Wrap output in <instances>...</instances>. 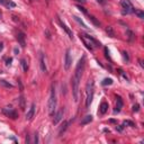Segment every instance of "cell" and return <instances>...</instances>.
Masks as SVG:
<instances>
[{
	"instance_id": "obj_41",
	"label": "cell",
	"mask_w": 144,
	"mask_h": 144,
	"mask_svg": "<svg viewBox=\"0 0 144 144\" xmlns=\"http://www.w3.org/2000/svg\"><path fill=\"white\" fill-rule=\"evenodd\" d=\"M32 1H33V0H29V2H32Z\"/></svg>"
},
{
	"instance_id": "obj_5",
	"label": "cell",
	"mask_w": 144,
	"mask_h": 144,
	"mask_svg": "<svg viewBox=\"0 0 144 144\" xmlns=\"http://www.w3.org/2000/svg\"><path fill=\"white\" fill-rule=\"evenodd\" d=\"M121 6L123 7V15H128V14H132L134 12V8L133 5L131 4L129 0H122L121 1Z\"/></svg>"
},
{
	"instance_id": "obj_17",
	"label": "cell",
	"mask_w": 144,
	"mask_h": 144,
	"mask_svg": "<svg viewBox=\"0 0 144 144\" xmlns=\"http://www.w3.org/2000/svg\"><path fill=\"white\" fill-rule=\"evenodd\" d=\"M106 33H107V35L109 37H111V38H114V37H116V34H115V30H114V28L111 27V26H107L106 27Z\"/></svg>"
},
{
	"instance_id": "obj_7",
	"label": "cell",
	"mask_w": 144,
	"mask_h": 144,
	"mask_svg": "<svg viewBox=\"0 0 144 144\" xmlns=\"http://www.w3.org/2000/svg\"><path fill=\"white\" fill-rule=\"evenodd\" d=\"M72 64V58H71V51L70 48H68L67 52H65V59H64V69L65 70H69Z\"/></svg>"
},
{
	"instance_id": "obj_23",
	"label": "cell",
	"mask_w": 144,
	"mask_h": 144,
	"mask_svg": "<svg viewBox=\"0 0 144 144\" xmlns=\"http://www.w3.org/2000/svg\"><path fill=\"white\" fill-rule=\"evenodd\" d=\"M103 86H110V85H113V79H108V78H106V79H104L103 80Z\"/></svg>"
},
{
	"instance_id": "obj_4",
	"label": "cell",
	"mask_w": 144,
	"mask_h": 144,
	"mask_svg": "<svg viewBox=\"0 0 144 144\" xmlns=\"http://www.w3.org/2000/svg\"><path fill=\"white\" fill-rule=\"evenodd\" d=\"M47 107H48V114L51 116H53L56 109V95H55V87H54V85L52 86L51 88V95H50V98H48Z\"/></svg>"
},
{
	"instance_id": "obj_13",
	"label": "cell",
	"mask_w": 144,
	"mask_h": 144,
	"mask_svg": "<svg viewBox=\"0 0 144 144\" xmlns=\"http://www.w3.org/2000/svg\"><path fill=\"white\" fill-rule=\"evenodd\" d=\"M0 5H4L5 7L9 8V9L16 7V4L14 1H11V0H0Z\"/></svg>"
},
{
	"instance_id": "obj_8",
	"label": "cell",
	"mask_w": 144,
	"mask_h": 144,
	"mask_svg": "<svg viewBox=\"0 0 144 144\" xmlns=\"http://www.w3.org/2000/svg\"><path fill=\"white\" fill-rule=\"evenodd\" d=\"M63 115H64V108H60L59 110L56 111V114L54 115V119H53V124H54V125H58V124L62 121Z\"/></svg>"
},
{
	"instance_id": "obj_27",
	"label": "cell",
	"mask_w": 144,
	"mask_h": 144,
	"mask_svg": "<svg viewBox=\"0 0 144 144\" xmlns=\"http://www.w3.org/2000/svg\"><path fill=\"white\" fill-rule=\"evenodd\" d=\"M123 126H131V127H134L135 124H134L132 121H125V122L123 123Z\"/></svg>"
},
{
	"instance_id": "obj_16",
	"label": "cell",
	"mask_w": 144,
	"mask_h": 144,
	"mask_svg": "<svg viewBox=\"0 0 144 144\" xmlns=\"http://www.w3.org/2000/svg\"><path fill=\"white\" fill-rule=\"evenodd\" d=\"M90 122H92V116L91 115H87V116H85L83 117V119H82L81 122H80V125H87V124H89Z\"/></svg>"
},
{
	"instance_id": "obj_36",
	"label": "cell",
	"mask_w": 144,
	"mask_h": 144,
	"mask_svg": "<svg viewBox=\"0 0 144 144\" xmlns=\"http://www.w3.org/2000/svg\"><path fill=\"white\" fill-rule=\"evenodd\" d=\"M18 83H19V87H20V90H23V85H22V82H20V80H18Z\"/></svg>"
},
{
	"instance_id": "obj_25",
	"label": "cell",
	"mask_w": 144,
	"mask_h": 144,
	"mask_svg": "<svg viewBox=\"0 0 144 144\" xmlns=\"http://www.w3.org/2000/svg\"><path fill=\"white\" fill-rule=\"evenodd\" d=\"M89 19L92 22V24H93L95 26H97V27H99V26H100V23L96 19V17H93V16H89Z\"/></svg>"
},
{
	"instance_id": "obj_9",
	"label": "cell",
	"mask_w": 144,
	"mask_h": 144,
	"mask_svg": "<svg viewBox=\"0 0 144 144\" xmlns=\"http://www.w3.org/2000/svg\"><path fill=\"white\" fill-rule=\"evenodd\" d=\"M16 40L18 41L19 45H20L23 48L26 47V36L23 32H18V33H17V35H16Z\"/></svg>"
},
{
	"instance_id": "obj_21",
	"label": "cell",
	"mask_w": 144,
	"mask_h": 144,
	"mask_svg": "<svg viewBox=\"0 0 144 144\" xmlns=\"http://www.w3.org/2000/svg\"><path fill=\"white\" fill-rule=\"evenodd\" d=\"M20 64H22L24 72H27V70H28V65H27V62H26L25 59H22V60H20Z\"/></svg>"
},
{
	"instance_id": "obj_14",
	"label": "cell",
	"mask_w": 144,
	"mask_h": 144,
	"mask_svg": "<svg viewBox=\"0 0 144 144\" xmlns=\"http://www.w3.org/2000/svg\"><path fill=\"white\" fill-rule=\"evenodd\" d=\"M40 67H41V70L43 72H46L47 69H46V65H45V60H44V54L41 53L40 54Z\"/></svg>"
},
{
	"instance_id": "obj_31",
	"label": "cell",
	"mask_w": 144,
	"mask_h": 144,
	"mask_svg": "<svg viewBox=\"0 0 144 144\" xmlns=\"http://www.w3.org/2000/svg\"><path fill=\"white\" fill-rule=\"evenodd\" d=\"M78 8H79V9H80V10H81L82 12H85V14H87V10H86V9H85L83 7H81V6H78Z\"/></svg>"
},
{
	"instance_id": "obj_32",
	"label": "cell",
	"mask_w": 144,
	"mask_h": 144,
	"mask_svg": "<svg viewBox=\"0 0 144 144\" xmlns=\"http://www.w3.org/2000/svg\"><path fill=\"white\" fill-rule=\"evenodd\" d=\"M34 142H35V143H38V136H37V134H35V136H34Z\"/></svg>"
},
{
	"instance_id": "obj_18",
	"label": "cell",
	"mask_w": 144,
	"mask_h": 144,
	"mask_svg": "<svg viewBox=\"0 0 144 144\" xmlns=\"http://www.w3.org/2000/svg\"><path fill=\"white\" fill-rule=\"evenodd\" d=\"M126 37H127V40H128L129 42H133L134 40H135V34H134L132 30L127 29L126 30Z\"/></svg>"
},
{
	"instance_id": "obj_22",
	"label": "cell",
	"mask_w": 144,
	"mask_h": 144,
	"mask_svg": "<svg viewBox=\"0 0 144 144\" xmlns=\"http://www.w3.org/2000/svg\"><path fill=\"white\" fill-rule=\"evenodd\" d=\"M0 85L6 87V88H14V86L11 85V83H9L8 81H6V80H0Z\"/></svg>"
},
{
	"instance_id": "obj_30",
	"label": "cell",
	"mask_w": 144,
	"mask_h": 144,
	"mask_svg": "<svg viewBox=\"0 0 144 144\" xmlns=\"http://www.w3.org/2000/svg\"><path fill=\"white\" fill-rule=\"evenodd\" d=\"M123 127H124V126H116V131H118V132H123Z\"/></svg>"
},
{
	"instance_id": "obj_1",
	"label": "cell",
	"mask_w": 144,
	"mask_h": 144,
	"mask_svg": "<svg viewBox=\"0 0 144 144\" xmlns=\"http://www.w3.org/2000/svg\"><path fill=\"white\" fill-rule=\"evenodd\" d=\"M85 64H86V56H82V59L78 62L75 71H74V74H73V77H72V80H71L72 93H73V99L75 103L79 100V85H80L82 73H83V70H85Z\"/></svg>"
},
{
	"instance_id": "obj_10",
	"label": "cell",
	"mask_w": 144,
	"mask_h": 144,
	"mask_svg": "<svg viewBox=\"0 0 144 144\" xmlns=\"http://www.w3.org/2000/svg\"><path fill=\"white\" fill-rule=\"evenodd\" d=\"M58 22H59L60 26H61V28H62V29L68 34V36H69V37L71 38V40H72V38H73V33H72V30H71L70 28H69V27H68V26L65 25V24H64V23H63L60 18H58Z\"/></svg>"
},
{
	"instance_id": "obj_20",
	"label": "cell",
	"mask_w": 144,
	"mask_h": 144,
	"mask_svg": "<svg viewBox=\"0 0 144 144\" xmlns=\"http://www.w3.org/2000/svg\"><path fill=\"white\" fill-rule=\"evenodd\" d=\"M68 126H69V123H68V122H63V125H62V127H61V129H60V132H59V136H61V135H62V134L67 131Z\"/></svg>"
},
{
	"instance_id": "obj_34",
	"label": "cell",
	"mask_w": 144,
	"mask_h": 144,
	"mask_svg": "<svg viewBox=\"0 0 144 144\" xmlns=\"http://www.w3.org/2000/svg\"><path fill=\"white\" fill-rule=\"evenodd\" d=\"M46 37H47L48 40L51 38V34H50V32H48V30H46Z\"/></svg>"
},
{
	"instance_id": "obj_37",
	"label": "cell",
	"mask_w": 144,
	"mask_h": 144,
	"mask_svg": "<svg viewBox=\"0 0 144 144\" xmlns=\"http://www.w3.org/2000/svg\"><path fill=\"white\" fill-rule=\"evenodd\" d=\"M97 1H98V2H99V4H105V0H97Z\"/></svg>"
},
{
	"instance_id": "obj_26",
	"label": "cell",
	"mask_w": 144,
	"mask_h": 144,
	"mask_svg": "<svg viewBox=\"0 0 144 144\" xmlns=\"http://www.w3.org/2000/svg\"><path fill=\"white\" fill-rule=\"evenodd\" d=\"M73 18L75 19V20H77V22L79 23L80 25H82V27H83V28H88V27H87V25H86L85 23H83V20H82V19H80V18H79V17H77V16H74Z\"/></svg>"
},
{
	"instance_id": "obj_6",
	"label": "cell",
	"mask_w": 144,
	"mask_h": 144,
	"mask_svg": "<svg viewBox=\"0 0 144 144\" xmlns=\"http://www.w3.org/2000/svg\"><path fill=\"white\" fill-rule=\"evenodd\" d=\"M2 113H4L6 116H8V117H10V118H12V119L18 118V113H17L14 108H11V107L2 108Z\"/></svg>"
},
{
	"instance_id": "obj_28",
	"label": "cell",
	"mask_w": 144,
	"mask_h": 144,
	"mask_svg": "<svg viewBox=\"0 0 144 144\" xmlns=\"http://www.w3.org/2000/svg\"><path fill=\"white\" fill-rule=\"evenodd\" d=\"M138 110H140V106H138L137 104L136 105H134L133 106V111H138Z\"/></svg>"
},
{
	"instance_id": "obj_19",
	"label": "cell",
	"mask_w": 144,
	"mask_h": 144,
	"mask_svg": "<svg viewBox=\"0 0 144 144\" xmlns=\"http://www.w3.org/2000/svg\"><path fill=\"white\" fill-rule=\"evenodd\" d=\"M25 98H24V96H20L18 98V104H19V108H20V109H23V110H24V109H25V107H26V105H25Z\"/></svg>"
},
{
	"instance_id": "obj_24",
	"label": "cell",
	"mask_w": 144,
	"mask_h": 144,
	"mask_svg": "<svg viewBox=\"0 0 144 144\" xmlns=\"http://www.w3.org/2000/svg\"><path fill=\"white\" fill-rule=\"evenodd\" d=\"M134 12H135V15L138 17V18L143 19L144 18V12L142 10H138V9H134Z\"/></svg>"
},
{
	"instance_id": "obj_12",
	"label": "cell",
	"mask_w": 144,
	"mask_h": 144,
	"mask_svg": "<svg viewBox=\"0 0 144 144\" xmlns=\"http://www.w3.org/2000/svg\"><path fill=\"white\" fill-rule=\"evenodd\" d=\"M123 106H124L123 99L119 96H117V97H116V110H115V113H119V111L122 110Z\"/></svg>"
},
{
	"instance_id": "obj_39",
	"label": "cell",
	"mask_w": 144,
	"mask_h": 144,
	"mask_svg": "<svg viewBox=\"0 0 144 144\" xmlns=\"http://www.w3.org/2000/svg\"><path fill=\"white\" fill-rule=\"evenodd\" d=\"M2 48H4V44L0 43V51H2Z\"/></svg>"
},
{
	"instance_id": "obj_40",
	"label": "cell",
	"mask_w": 144,
	"mask_h": 144,
	"mask_svg": "<svg viewBox=\"0 0 144 144\" xmlns=\"http://www.w3.org/2000/svg\"><path fill=\"white\" fill-rule=\"evenodd\" d=\"M140 64H141V67L143 68V62H142V60H140Z\"/></svg>"
},
{
	"instance_id": "obj_11",
	"label": "cell",
	"mask_w": 144,
	"mask_h": 144,
	"mask_svg": "<svg viewBox=\"0 0 144 144\" xmlns=\"http://www.w3.org/2000/svg\"><path fill=\"white\" fill-rule=\"evenodd\" d=\"M34 114H35V104H32L30 108L28 109L27 114H26V119L27 121H32L34 117Z\"/></svg>"
},
{
	"instance_id": "obj_38",
	"label": "cell",
	"mask_w": 144,
	"mask_h": 144,
	"mask_svg": "<svg viewBox=\"0 0 144 144\" xmlns=\"http://www.w3.org/2000/svg\"><path fill=\"white\" fill-rule=\"evenodd\" d=\"M74 1H77V2H82V4H83L86 0H74Z\"/></svg>"
},
{
	"instance_id": "obj_29",
	"label": "cell",
	"mask_w": 144,
	"mask_h": 144,
	"mask_svg": "<svg viewBox=\"0 0 144 144\" xmlns=\"http://www.w3.org/2000/svg\"><path fill=\"white\" fill-rule=\"evenodd\" d=\"M123 54H124V59H125L126 61H129V58H128V53H127V52H123Z\"/></svg>"
},
{
	"instance_id": "obj_35",
	"label": "cell",
	"mask_w": 144,
	"mask_h": 144,
	"mask_svg": "<svg viewBox=\"0 0 144 144\" xmlns=\"http://www.w3.org/2000/svg\"><path fill=\"white\" fill-rule=\"evenodd\" d=\"M105 53H106V58H107V59H109V55H108V50H107V48H105Z\"/></svg>"
},
{
	"instance_id": "obj_33",
	"label": "cell",
	"mask_w": 144,
	"mask_h": 144,
	"mask_svg": "<svg viewBox=\"0 0 144 144\" xmlns=\"http://www.w3.org/2000/svg\"><path fill=\"white\" fill-rule=\"evenodd\" d=\"M11 61H12V59H11V58H9V59L6 61V64H7V65H9V64L11 63Z\"/></svg>"
},
{
	"instance_id": "obj_2",
	"label": "cell",
	"mask_w": 144,
	"mask_h": 144,
	"mask_svg": "<svg viewBox=\"0 0 144 144\" xmlns=\"http://www.w3.org/2000/svg\"><path fill=\"white\" fill-rule=\"evenodd\" d=\"M80 40H82L83 44L86 45V47L88 48V50H90V51H92L93 48L99 47L100 46L99 42L96 41L95 38H92V37L89 36V35H86V34H80Z\"/></svg>"
},
{
	"instance_id": "obj_15",
	"label": "cell",
	"mask_w": 144,
	"mask_h": 144,
	"mask_svg": "<svg viewBox=\"0 0 144 144\" xmlns=\"http://www.w3.org/2000/svg\"><path fill=\"white\" fill-rule=\"evenodd\" d=\"M108 110V104L106 103V101H103V103L100 104V107H99V111L100 114H106Z\"/></svg>"
},
{
	"instance_id": "obj_3",
	"label": "cell",
	"mask_w": 144,
	"mask_h": 144,
	"mask_svg": "<svg viewBox=\"0 0 144 144\" xmlns=\"http://www.w3.org/2000/svg\"><path fill=\"white\" fill-rule=\"evenodd\" d=\"M93 92H95V86L92 80H89L86 86V108H89L92 103Z\"/></svg>"
}]
</instances>
